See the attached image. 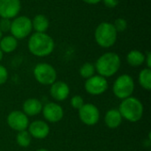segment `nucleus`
<instances>
[{
    "label": "nucleus",
    "mask_w": 151,
    "mask_h": 151,
    "mask_svg": "<svg viewBox=\"0 0 151 151\" xmlns=\"http://www.w3.org/2000/svg\"><path fill=\"white\" fill-rule=\"evenodd\" d=\"M3 37V33L1 32V30H0V40H1V38Z\"/></svg>",
    "instance_id": "obj_32"
},
{
    "label": "nucleus",
    "mask_w": 151,
    "mask_h": 151,
    "mask_svg": "<svg viewBox=\"0 0 151 151\" xmlns=\"http://www.w3.org/2000/svg\"><path fill=\"white\" fill-rule=\"evenodd\" d=\"M32 20L33 29L36 33H46L50 27L49 19L43 14H37L34 17Z\"/></svg>",
    "instance_id": "obj_18"
},
{
    "label": "nucleus",
    "mask_w": 151,
    "mask_h": 151,
    "mask_svg": "<svg viewBox=\"0 0 151 151\" xmlns=\"http://www.w3.org/2000/svg\"><path fill=\"white\" fill-rule=\"evenodd\" d=\"M94 36L96 43L100 47L108 49L116 43L118 39V32L112 23L104 21L100 23L96 27Z\"/></svg>",
    "instance_id": "obj_4"
},
{
    "label": "nucleus",
    "mask_w": 151,
    "mask_h": 151,
    "mask_svg": "<svg viewBox=\"0 0 151 151\" xmlns=\"http://www.w3.org/2000/svg\"><path fill=\"white\" fill-rule=\"evenodd\" d=\"M102 0H83V2H85L86 4H96L98 3H100Z\"/></svg>",
    "instance_id": "obj_29"
},
{
    "label": "nucleus",
    "mask_w": 151,
    "mask_h": 151,
    "mask_svg": "<svg viewBox=\"0 0 151 151\" xmlns=\"http://www.w3.org/2000/svg\"><path fill=\"white\" fill-rule=\"evenodd\" d=\"M134 81L129 74L124 73L119 75L112 85V92L114 96L121 100L132 96L134 91Z\"/></svg>",
    "instance_id": "obj_5"
},
{
    "label": "nucleus",
    "mask_w": 151,
    "mask_h": 151,
    "mask_svg": "<svg viewBox=\"0 0 151 151\" xmlns=\"http://www.w3.org/2000/svg\"><path fill=\"white\" fill-rule=\"evenodd\" d=\"M36 151H49L48 150H46V149H39V150H37Z\"/></svg>",
    "instance_id": "obj_31"
},
{
    "label": "nucleus",
    "mask_w": 151,
    "mask_h": 151,
    "mask_svg": "<svg viewBox=\"0 0 151 151\" xmlns=\"http://www.w3.org/2000/svg\"><path fill=\"white\" fill-rule=\"evenodd\" d=\"M109 83L106 78L95 74L94 76L86 80L84 83V88L86 92L91 96H100L107 91Z\"/></svg>",
    "instance_id": "obj_8"
},
{
    "label": "nucleus",
    "mask_w": 151,
    "mask_h": 151,
    "mask_svg": "<svg viewBox=\"0 0 151 151\" xmlns=\"http://www.w3.org/2000/svg\"><path fill=\"white\" fill-rule=\"evenodd\" d=\"M117 32H124L127 28V21L123 18H118L112 23Z\"/></svg>",
    "instance_id": "obj_23"
},
{
    "label": "nucleus",
    "mask_w": 151,
    "mask_h": 151,
    "mask_svg": "<svg viewBox=\"0 0 151 151\" xmlns=\"http://www.w3.org/2000/svg\"><path fill=\"white\" fill-rule=\"evenodd\" d=\"M118 110L123 119H126L131 123H135L141 120L144 112L142 103L138 98L134 96L122 100Z\"/></svg>",
    "instance_id": "obj_3"
},
{
    "label": "nucleus",
    "mask_w": 151,
    "mask_h": 151,
    "mask_svg": "<svg viewBox=\"0 0 151 151\" xmlns=\"http://www.w3.org/2000/svg\"><path fill=\"white\" fill-rule=\"evenodd\" d=\"M18 47V40L12 35L3 36L0 40V50L4 53H12Z\"/></svg>",
    "instance_id": "obj_19"
},
{
    "label": "nucleus",
    "mask_w": 151,
    "mask_h": 151,
    "mask_svg": "<svg viewBox=\"0 0 151 151\" xmlns=\"http://www.w3.org/2000/svg\"><path fill=\"white\" fill-rule=\"evenodd\" d=\"M70 104H71V106H72L73 109H75V110H80V109L83 106V104H84V100H83V98H82L81 96L76 95V96H73L71 98V100H70Z\"/></svg>",
    "instance_id": "obj_24"
},
{
    "label": "nucleus",
    "mask_w": 151,
    "mask_h": 151,
    "mask_svg": "<svg viewBox=\"0 0 151 151\" xmlns=\"http://www.w3.org/2000/svg\"><path fill=\"white\" fill-rule=\"evenodd\" d=\"M145 63L147 65V68H151V53L150 51L147 52L145 55Z\"/></svg>",
    "instance_id": "obj_28"
},
{
    "label": "nucleus",
    "mask_w": 151,
    "mask_h": 151,
    "mask_svg": "<svg viewBox=\"0 0 151 151\" xmlns=\"http://www.w3.org/2000/svg\"><path fill=\"white\" fill-rule=\"evenodd\" d=\"M3 58H4V52L0 50V62L2 61V59H3Z\"/></svg>",
    "instance_id": "obj_30"
},
{
    "label": "nucleus",
    "mask_w": 151,
    "mask_h": 151,
    "mask_svg": "<svg viewBox=\"0 0 151 151\" xmlns=\"http://www.w3.org/2000/svg\"><path fill=\"white\" fill-rule=\"evenodd\" d=\"M123 121V118L118 109L112 108L106 111L104 115V124L111 129L118 128Z\"/></svg>",
    "instance_id": "obj_16"
},
{
    "label": "nucleus",
    "mask_w": 151,
    "mask_h": 151,
    "mask_svg": "<svg viewBox=\"0 0 151 151\" xmlns=\"http://www.w3.org/2000/svg\"><path fill=\"white\" fill-rule=\"evenodd\" d=\"M12 20L9 19L1 18L0 19V30L2 33H7L10 31Z\"/></svg>",
    "instance_id": "obj_25"
},
{
    "label": "nucleus",
    "mask_w": 151,
    "mask_h": 151,
    "mask_svg": "<svg viewBox=\"0 0 151 151\" xmlns=\"http://www.w3.org/2000/svg\"><path fill=\"white\" fill-rule=\"evenodd\" d=\"M50 96L57 102H63L70 95V88L68 84L63 81H56L50 88Z\"/></svg>",
    "instance_id": "obj_14"
},
{
    "label": "nucleus",
    "mask_w": 151,
    "mask_h": 151,
    "mask_svg": "<svg viewBox=\"0 0 151 151\" xmlns=\"http://www.w3.org/2000/svg\"><path fill=\"white\" fill-rule=\"evenodd\" d=\"M42 104L37 98H28L22 105V111L27 117H35L42 112Z\"/></svg>",
    "instance_id": "obj_15"
},
{
    "label": "nucleus",
    "mask_w": 151,
    "mask_h": 151,
    "mask_svg": "<svg viewBox=\"0 0 151 151\" xmlns=\"http://www.w3.org/2000/svg\"><path fill=\"white\" fill-rule=\"evenodd\" d=\"M121 65V58L115 52H105L101 55L96 61V72L104 77L109 78L115 75Z\"/></svg>",
    "instance_id": "obj_2"
},
{
    "label": "nucleus",
    "mask_w": 151,
    "mask_h": 151,
    "mask_svg": "<svg viewBox=\"0 0 151 151\" xmlns=\"http://www.w3.org/2000/svg\"><path fill=\"white\" fill-rule=\"evenodd\" d=\"M35 81L44 86H50L57 81V71L56 69L48 63L37 64L33 71Z\"/></svg>",
    "instance_id": "obj_6"
},
{
    "label": "nucleus",
    "mask_w": 151,
    "mask_h": 151,
    "mask_svg": "<svg viewBox=\"0 0 151 151\" xmlns=\"http://www.w3.org/2000/svg\"><path fill=\"white\" fill-rule=\"evenodd\" d=\"M21 9L20 0H0V17L4 19H14Z\"/></svg>",
    "instance_id": "obj_12"
},
{
    "label": "nucleus",
    "mask_w": 151,
    "mask_h": 151,
    "mask_svg": "<svg viewBox=\"0 0 151 151\" xmlns=\"http://www.w3.org/2000/svg\"><path fill=\"white\" fill-rule=\"evenodd\" d=\"M32 138L37 140H43L50 134V127L46 121L35 120L29 123L27 129Z\"/></svg>",
    "instance_id": "obj_13"
},
{
    "label": "nucleus",
    "mask_w": 151,
    "mask_h": 151,
    "mask_svg": "<svg viewBox=\"0 0 151 151\" xmlns=\"http://www.w3.org/2000/svg\"><path fill=\"white\" fill-rule=\"evenodd\" d=\"M80 75L83 78V79H88L92 76L95 75L96 73V68H95V65L90 63V62H87L84 63L81 68H80Z\"/></svg>",
    "instance_id": "obj_22"
},
{
    "label": "nucleus",
    "mask_w": 151,
    "mask_h": 151,
    "mask_svg": "<svg viewBox=\"0 0 151 151\" xmlns=\"http://www.w3.org/2000/svg\"><path fill=\"white\" fill-rule=\"evenodd\" d=\"M42 116L47 122L58 123L62 120L64 117V110L62 106L55 102L47 103L42 106Z\"/></svg>",
    "instance_id": "obj_11"
},
{
    "label": "nucleus",
    "mask_w": 151,
    "mask_h": 151,
    "mask_svg": "<svg viewBox=\"0 0 151 151\" xmlns=\"http://www.w3.org/2000/svg\"><path fill=\"white\" fill-rule=\"evenodd\" d=\"M16 142L19 147L27 148L32 142V137L27 130H23V131L18 132L16 135Z\"/></svg>",
    "instance_id": "obj_21"
},
{
    "label": "nucleus",
    "mask_w": 151,
    "mask_h": 151,
    "mask_svg": "<svg viewBox=\"0 0 151 151\" xmlns=\"http://www.w3.org/2000/svg\"><path fill=\"white\" fill-rule=\"evenodd\" d=\"M78 111L81 121L86 126H95L100 120V111L93 104H84Z\"/></svg>",
    "instance_id": "obj_9"
},
{
    "label": "nucleus",
    "mask_w": 151,
    "mask_h": 151,
    "mask_svg": "<svg viewBox=\"0 0 151 151\" xmlns=\"http://www.w3.org/2000/svg\"><path fill=\"white\" fill-rule=\"evenodd\" d=\"M8 76H9V73H8L7 69L4 65H0V85H3L7 81Z\"/></svg>",
    "instance_id": "obj_26"
},
{
    "label": "nucleus",
    "mask_w": 151,
    "mask_h": 151,
    "mask_svg": "<svg viewBox=\"0 0 151 151\" xmlns=\"http://www.w3.org/2000/svg\"><path fill=\"white\" fill-rule=\"evenodd\" d=\"M138 81L140 86L147 90L150 91L151 90V69L150 68H144L142 69L138 76Z\"/></svg>",
    "instance_id": "obj_20"
},
{
    "label": "nucleus",
    "mask_w": 151,
    "mask_h": 151,
    "mask_svg": "<svg viewBox=\"0 0 151 151\" xmlns=\"http://www.w3.org/2000/svg\"><path fill=\"white\" fill-rule=\"evenodd\" d=\"M29 52L38 58L50 56L55 49L53 38L46 33H34L30 35L27 42Z\"/></svg>",
    "instance_id": "obj_1"
},
{
    "label": "nucleus",
    "mask_w": 151,
    "mask_h": 151,
    "mask_svg": "<svg viewBox=\"0 0 151 151\" xmlns=\"http://www.w3.org/2000/svg\"><path fill=\"white\" fill-rule=\"evenodd\" d=\"M6 123L11 129L20 132L27 130L30 122L28 117L22 111H12L8 114Z\"/></svg>",
    "instance_id": "obj_10"
},
{
    "label": "nucleus",
    "mask_w": 151,
    "mask_h": 151,
    "mask_svg": "<svg viewBox=\"0 0 151 151\" xmlns=\"http://www.w3.org/2000/svg\"><path fill=\"white\" fill-rule=\"evenodd\" d=\"M127 62L133 67H139L145 63V54L138 50H132L127 55Z\"/></svg>",
    "instance_id": "obj_17"
},
{
    "label": "nucleus",
    "mask_w": 151,
    "mask_h": 151,
    "mask_svg": "<svg viewBox=\"0 0 151 151\" xmlns=\"http://www.w3.org/2000/svg\"><path fill=\"white\" fill-rule=\"evenodd\" d=\"M104 4L108 8H115L118 6L119 0H102Z\"/></svg>",
    "instance_id": "obj_27"
},
{
    "label": "nucleus",
    "mask_w": 151,
    "mask_h": 151,
    "mask_svg": "<svg viewBox=\"0 0 151 151\" xmlns=\"http://www.w3.org/2000/svg\"><path fill=\"white\" fill-rule=\"evenodd\" d=\"M33 30L32 20L27 16H17L11 23V35L15 37L17 40H21L31 35Z\"/></svg>",
    "instance_id": "obj_7"
}]
</instances>
